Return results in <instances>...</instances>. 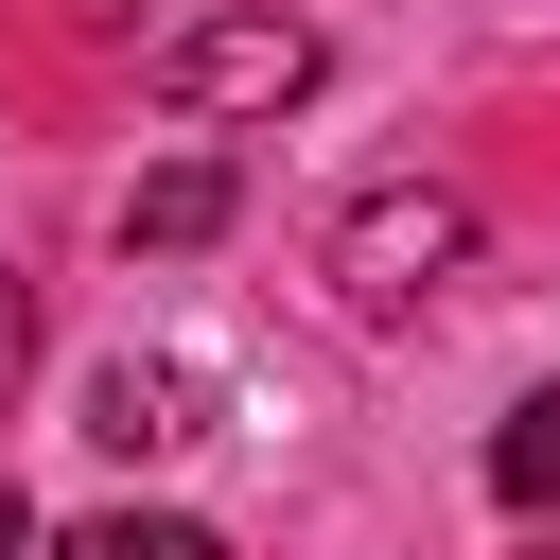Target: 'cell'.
<instances>
[{
	"label": "cell",
	"instance_id": "obj_1",
	"mask_svg": "<svg viewBox=\"0 0 560 560\" xmlns=\"http://www.w3.org/2000/svg\"><path fill=\"white\" fill-rule=\"evenodd\" d=\"M315 18H192V35H158V105L175 122H280V105H315Z\"/></svg>",
	"mask_w": 560,
	"mask_h": 560
},
{
	"label": "cell",
	"instance_id": "obj_2",
	"mask_svg": "<svg viewBox=\"0 0 560 560\" xmlns=\"http://www.w3.org/2000/svg\"><path fill=\"white\" fill-rule=\"evenodd\" d=\"M472 262V192L455 175H385V192H350V228H332V280L350 298H420V280H455Z\"/></svg>",
	"mask_w": 560,
	"mask_h": 560
},
{
	"label": "cell",
	"instance_id": "obj_3",
	"mask_svg": "<svg viewBox=\"0 0 560 560\" xmlns=\"http://www.w3.org/2000/svg\"><path fill=\"white\" fill-rule=\"evenodd\" d=\"M228 210H245V175H228V158H158V175H140V210H122V228H140V245H158V262H192V245H228Z\"/></svg>",
	"mask_w": 560,
	"mask_h": 560
},
{
	"label": "cell",
	"instance_id": "obj_4",
	"mask_svg": "<svg viewBox=\"0 0 560 560\" xmlns=\"http://www.w3.org/2000/svg\"><path fill=\"white\" fill-rule=\"evenodd\" d=\"M490 490H508L525 525H560V385H525V402L490 420Z\"/></svg>",
	"mask_w": 560,
	"mask_h": 560
},
{
	"label": "cell",
	"instance_id": "obj_5",
	"mask_svg": "<svg viewBox=\"0 0 560 560\" xmlns=\"http://www.w3.org/2000/svg\"><path fill=\"white\" fill-rule=\"evenodd\" d=\"M88 438H105V455H158V438H192V420H175V368H105V385H88Z\"/></svg>",
	"mask_w": 560,
	"mask_h": 560
},
{
	"label": "cell",
	"instance_id": "obj_6",
	"mask_svg": "<svg viewBox=\"0 0 560 560\" xmlns=\"http://www.w3.org/2000/svg\"><path fill=\"white\" fill-rule=\"evenodd\" d=\"M52 560H228V542H210V525H175V508H88Z\"/></svg>",
	"mask_w": 560,
	"mask_h": 560
},
{
	"label": "cell",
	"instance_id": "obj_7",
	"mask_svg": "<svg viewBox=\"0 0 560 560\" xmlns=\"http://www.w3.org/2000/svg\"><path fill=\"white\" fill-rule=\"evenodd\" d=\"M18 368H35V298H18V262H0V402H18Z\"/></svg>",
	"mask_w": 560,
	"mask_h": 560
},
{
	"label": "cell",
	"instance_id": "obj_8",
	"mask_svg": "<svg viewBox=\"0 0 560 560\" xmlns=\"http://www.w3.org/2000/svg\"><path fill=\"white\" fill-rule=\"evenodd\" d=\"M18 542H35V525H18V490H0V560H18Z\"/></svg>",
	"mask_w": 560,
	"mask_h": 560
}]
</instances>
